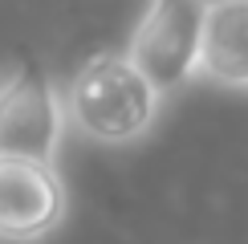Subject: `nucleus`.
Listing matches in <instances>:
<instances>
[{
    "label": "nucleus",
    "mask_w": 248,
    "mask_h": 244,
    "mask_svg": "<svg viewBox=\"0 0 248 244\" xmlns=\"http://www.w3.org/2000/svg\"><path fill=\"white\" fill-rule=\"evenodd\" d=\"M65 122V102L45 69L16 65L0 77V155L57 159Z\"/></svg>",
    "instance_id": "obj_3"
},
{
    "label": "nucleus",
    "mask_w": 248,
    "mask_h": 244,
    "mask_svg": "<svg viewBox=\"0 0 248 244\" xmlns=\"http://www.w3.org/2000/svg\"><path fill=\"white\" fill-rule=\"evenodd\" d=\"M200 77L248 90V0H208Z\"/></svg>",
    "instance_id": "obj_5"
},
{
    "label": "nucleus",
    "mask_w": 248,
    "mask_h": 244,
    "mask_svg": "<svg viewBox=\"0 0 248 244\" xmlns=\"http://www.w3.org/2000/svg\"><path fill=\"white\" fill-rule=\"evenodd\" d=\"M163 110V90L134 65L130 53H98L69 77L65 118L86 138L106 147H126L155 126Z\"/></svg>",
    "instance_id": "obj_1"
},
{
    "label": "nucleus",
    "mask_w": 248,
    "mask_h": 244,
    "mask_svg": "<svg viewBox=\"0 0 248 244\" xmlns=\"http://www.w3.org/2000/svg\"><path fill=\"white\" fill-rule=\"evenodd\" d=\"M69 208L65 179L53 159L0 155V240L37 244L61 228Z\"/></svg>",
    "instance_id": "obj_4"
},
{
    "label": "nucleus",
    "mask_w": 248,
    "mask_h": 244,
    "mask_svg": "<svg viewBox=\"0 0 248 244\" xmlns=\"http://www.w3.org/2000/svg\"><path fill=\"white\" fill-rule=\"evenodd\" d=\"M203 20L208 0H147V13L134 25L126 53L163 90V98L200 77Z\"/></svg>",
    "instance_id": "obj_2"
}]
</instances>
